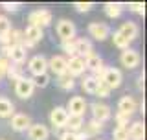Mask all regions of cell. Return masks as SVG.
I'll list each match as a JSON object with an SVG mask.
<instances>
[{"label":"cell","mask_w":147,"mask_h":140,"mask_svg":"<svg viewBox=\"0 0 147 140\" xmlns=\"http://www.w3.org/2000/svg\"><path fill=\"white\" fill-rule=\"evenodd\" d=\"M121 77H123L121 70L116 68V67H105L99 72V76H98L99 81L103 83L105 87H109L110 90H112V88H118L119 85H121Z\"/></svg>","instance_id":"1"},{"label":"cell","mask_w":147,"mask_h":140,"mask_svg":"<svg viewBox=\"0 0 147 140\" xmlns=\"http://www.w3.org/2000/svg\"><path fill=\"white\" fill-rule=\"evenodd\" d=\"M52 11L50 9H44V7H39V9H33V11L28 15V22L30 26H35V28H46L52 24Z\"/></svg>","instance_id":"2"},{"label":"cell","mask_w":147,"mask_h":140,"mask_svg":"<svg viewBox=\"0 0 147 140\" xmlns=\"http://www.w3.org/2000/svg\"><path fill=\"white\" fill-rule=\"evenodd\" d=\"M0 55L7 57L11 65H18V67H20V65L26 61V48L22 44L9 46V48L6 46V48H2V54H0Z\"/></svg>","instance_id":"3"},{"label":"cell","mask_w":147,"mask_h":140,"mask_svg":"<svg viewBox=\"0 0 147 140\" xmlns=\"http://www.w3.org/2000/svg\"><path fill=\"white\" fill-rule=\"evenodd\" d=\"M55 31H57L59 39L63 41H74L76 39V24L68 18H61L57 20V26H55Z\"/></svg>","instance_id":"4"},{"label":"cell","mask_w":147,"mask_h":140,"mask_svg":"<svg viewBox=\"0 0 147 140\" xmlns=\"http://www.w3.org/2000/svg\"><path fill=\"white\" fill-rule=\"evenodd\" d=\"M42 39V30L35 26H28L22 31V46L24 48H33V46Z\"/></svg>","instance_id":"5"},{"label":"cell","mask_w":147,"mask_h":140,"mask_svg":"<svg viewBox=\"0 0 147 140\" xmlns=\"http://www.w3.org/2000/svg\"><path fill=\"white\" fill-rule=\"evenodd\" d=\"M86 107H88V103L85 101L83 96H74L68 101V107H64V109H66L68 116H85Z\"/></svg>","instance_id":"6"},{"label":"cell","mask_w":147,"mask_h":140,"mask_svg":"<svg viewBox=\"0 0 147 140\" xmlns=\"http://www.w3.org/2000/svg\"><path fill=\"white\" fill-rule=\"evenodd\" d=\"M86 65H85V59L79 57V55H74V57H68L66 59V74L72 77L76 76H81L83 72H85Z\"/></svg>","instance_id":"7"},{"label":"cell","mask_w":147,"mask_h":140,"mask_svg":"<svg viewBox=\"0 0 147 140\" xmlns=\"http://www.w3.org/2000/svg\"><path fill=\"white\" fill-rule=\"evenodd\" d=\"M28 70H30L33 76L44 74L48 70V59L44 55H33V57L28 59Z\"/></svg>","instance_id":"8"},{"label":"cell","mask_w":147,"mask_h":140,"mask_svg":"<svg viewBox=\"0 0 147 140\" xmlns=\"http://www.w3.org/2000/svg\"><path fill=\"white\" fill-rule=\"evenodd\" d=\"M50 122L55 129H63L66 127V122H68V113L64 107H55L52 109V113H50Z\"/></svg>","instance_id":"9"},{"label":"cell","mask_w":147,"mask_h":140,"mask_svg":"<svg viewBox=\"0 0 147 140\" xmlns=\"http://www.w3.org/2000/svg\"><path fill=\"white\" fill-rule=\"evenodd\" d=\"M119 61L125 68H136L140 65V54L136 52L134 48H127L121 50V55H119Z\"/></svg>","instance_id":"10"},{"label":"cell","mask_w":147,"mask_h":140,"mask_svg":"<svg viewBox=\"0 0 147 140\" xmlns=\"http://www.w3.org/2000/svg\"><path fill=\"white\" fill-rule=\"evenodd\" d=\"M35 87L33 83H31L30 77H20L18 81H15V92L18 98H22V100H26V98H30L31 94H33Z\"/></svg>","instance_id":"11"},{"label":"cell","mask_w":147,"mask_h":140,"mask_svg":"<svg viewBox=\"0 0 147 140\" xmlns=\"http://www.w3.org/2000/svg\"><path fill=\"white\" fill-rule=\"evenodd\" d=\"M136 109H138V103H136V100L132 96H121L119 98V101H118V113H121V114H127V116H132L136 113Z\"/></svg>","instance_id":"12"},{"label":"cell","mask_w":147,"mask_h":140,"mask_svg":"<svg viewBox=\"0 0 147 140\" xmlns=\"http://www.w3.org/2000/svg\"><path fill=\"white\" fill-rule=\"evenodd\" d=\"M90 111H92V116H94V120H98V122H101V124L112 116V111H110V107L105 105V103H99V101H96V103H90Z\"/></svg>","instance_id":"13"},{"label":"cell","mask_w":147,"mask_h":140,"mask_svg":"<svg viewBox=\"0 0 147 140\" xmlns=\"http://www.w3.org/2000/svg\"><path fill=\"white\" fill-rule=\"evenodd\" d=\"M116 31H118V33L121 35V37H125L129 43H132V41H134L136 37H138V33H140V30H138V24H136V22H132V20L123 22V24L119 26Z\"/></svg>","instance_id":"14"},{"label":"cell","mask_w":147,"mask_h":140,"mask_svg":"<svg viewBox=\"0 0 147 140\" xmlns=\"http://www.w3.org/2000/svg\"><path fill=\"white\" fill-rule=\"evenodd\" d=\"M88 33L94 37L96 41H105L110 33V28L105 22H90L88 24Z\"/></svg>","instance_id":"15"},{"label":"cell","mask_w":147,"mask_h":140,"mask_svg":"<svg viewBox=\"0 0 147 140\" xmlns=\"http://www.w3.org/2000/svg\"><path fill=\"white\" fill-rule=\"evenodd\" d=\"M50 137V129L44 124H31L28 127V138L30 140H46Z\"/></svg>","instance_id":"16"},{"label":"cell","mask_w":147,"mask_h":140,"mask_svg":"<svg viewBox=\"0 0 147 140\" xmlns=\"http://www.w3.org/2000/svg\"><path fill=\"white\" fill-rule=\"evenodd\" d=\"M90 54H94V46H92V41L86 39V37H79L76 39V55L86 59Z\"/></svg>","instance_id":"17"},{"label":"cell","mask_w":147,"mask_h":140,"mask_svg":"<svg viewBox=\"0 0 147 140\" xmlns=\"http://www.w3.org/2000/svg\"><path fill=\"white\" fill-rule=\"evenodd\" d=\"M31 125V120L30 116L24 114V113H15L11 116V127L15 131H28V127Z\"/></svg>","instance_id":"18"},{"label":"cell","mask_w":147,"mask_h":140,"mask_svg":"<svg viewBox=\"0 0 147 140\" xmlns=\"http://www.w3.org/2000/svg\"><path fill=\"white\" fill-rule=\"evenodd\" d=\"M48 68L52 70L55 76L66 74V57H63V55H53L52 59H48Z\"/></svg>","instance_id":"19"},{"label":"cell","mask_w":147,"mask_h":140,"mask_svg":"<svg viewBox=\"0 0 147 140\" xmlns=\"http://www.w3.org/2000/svg\"><path fill=\"white\" fill-rule=\"evenodd\" d=\"M85 65H86V68H90L92 72H94V76H96V77H98V76H99V72L105 68L103 59H101L98 54H90L88 57L85 59Z\"/></svg>","instance_id":"20"},{"label":"cell","mask_w":147,"mask_h":140,"mask_svg":"<svg viewBox=\"0 0 147 140\" xmlns=\"http://www.w3.org/2000/svg\"><path fill=\"white\" fill-rule=\"evenodd\" d=\"M15 114V105L6 96H0V118H11Z\"/></svg>","instance_id":"21"},{"label":"cell","mask_w":147,"mask_h":140,"mask_svg":"<svg viewBox=\"0 0 147 140\" xmlns=\"http://www.w3.org/2000/svg\"><path fill=\"white\" fill-rule=\"evenodd\" d=\"M127 133H129V138H132V140H144V137H145V125H144V122L131 124V127H127Z\"/></svg>","instance_id":"22"},{"label":"cell","mask_w":147,"mask_h":140,"mask_svg":"<svg viewBox=\"0 0 147 140\" xmlns=\"http://www.w3.org/2000/svg\"><path fill=\"white\" fill-rule=\"evenodd\" d=\"M103 11L109 18H118V17H121V13H123V6L118 4V2H109V4H105Z\"/></svg>","instance_id":"23"},{"label":"cell","mask_w":147,"mask_h":140,"mask_svg":"<svg viewBox=\"0 0 147 140\" xmlns=\"http://www.w3.org/2000/svg\"><path fill=\"white\" fill-rule=\"evenodd\" d=\"M98 85H99V79L96 77V76H86V77L81 81L83 90H85V92H88V94H94V92H96V88H98Z\"/></svg>","instance_id":"24"},{"label":"cell","mask_w":147,"mask_h":140,"mask_svg":"<svg viewBox=\"0 0 147 140\" xmlns=\"http://www.w3.org/2000/svg\"><path fill=\"white\" fill-rule=\"evenodd\" d=\"M101 131H103V124L98 122V120H90V122L85 125V131L83 133L90 138V137H94V135H99Z\"/></svg>","instance_id":"25"},{"label":"cell","mask_w":147,"mask_h":140,"mask_svg":"<svg viewBox=\"0 0 147 140\" xmlns=\"http://www.w3.org/2000/svg\"><path fill=\"white\" fill-rule=\"evenodd\" d=\"M57 85L63 88V90H72L74 87H76V79L72 76H68V74H61V76H57Z\"/></svg>","instance_id":"26"},{"label":"cell","mask_w":147,"mask_h":140,"mask_svg":"<svg viewBox=\"0 0 147 140\" xmlns=\"http://www.w3.org/2000/svg\"><path fill=\"white\" fill-rule=\"evenodd\" d=\"M66 127H68V131H70V133L81 131V127H83V116H68Z\"/></svg>","instance_id":"27"},{"label":"cell","mask_w":147,"mask_h":140,"mask_svg":"<svg viewBox=\"0 0 147 140\" xmlns=\"http://www.w3.org/2000/svg\"><path fill=\"white\" fill-rule=\"evenodd\" d=\"M31 79V83H33V87H46L50 83V76H48V72H44V74H39V76H33V77H30Z\"/></svg>","instance_id":"28"},{"label":"cell","mask_w":147,"mask_h":140,"mask_svg":"<svg viewBox=\"0 0 147 140\" xmlns=\"http://www.w3.org/2000/svg\"><path fill=\"white\" fill-rule=\"evenodd\" d=\"M112 43H114V46H118V48H121V50H127L129 44H131L125 37H121L118 31H114V33H112Z\"/></svg>","instance_id":"29"},{"label":"cell","mask_w":147,"mask_h":140,"mask_svg":"<svg viewBox=\"0 0 147 140\" xmlns=\"http://www.w3.org/2000/svg\"><path fill=\"white\" fill-rule=\"evenodd\" d=\"M61 48H63V52L66 54L68 57H74V55H76V39L74 41H63Z\"/></svg>","instance_id":"30"},{"label":"cell","mask_w":147,"mask_h":140,"mask_svg":"<svg viewBox=\"0 0 147 140\" xmlns=\"http://www.w3.org/2000/svg\"><path fill=\"white\" fill-rule=\"evenodd\" d=\"M6 76H7L9 79H13V81H18L20 77H24V76H22V68L18 67V65H11Z\"/></svg>","instance_id":"31"},{"label":"cell","mask_w":147,"mask_h":140,"mask_svg":"<svg viewBox=\"0 0 147 140\" xmlns=\"http://www.w3.org/2000/svg\"><path fill=\"white\" fill-rule=\"evenodd\" d=\"M86 137L83 131H77V133H70V131H64L61 135V140H86Z\"/></svg>","instance_id":"32"},{"label":"cell","mask_w":147,"mask_h":140,"mask_svg":"<svg viewBox=\"0 0 147 140\" xmlns=\"http://www.w3.org/2000/svg\"><path fill=\"white\" fill-rule=\"evenodd\" d=\"M114 140H129V133H127V127H116L112 133Z\"/></svg>","instance_id":"33"},{"label":"cell","mask_w":147,"mask_h":140,"mask_svg":"<svg viewBox=\"0 0 147 140\" xmlns=\"http://www.w3.org/2000/svg\"><path fill=\"white\" fill-rule=\"evenodd\" d=\"M116 127H127V124H129V120H131V116H127V114H121V113H116Z\"/></svg>","instance_id":"34"},{"label":"cell","mask_w":147,"mask_h":140,"mask_svg":"<svg viewBox=\"0 0 147 140\" xmlns=\"http://www.w3.org/2000/svg\"><path fill=\"white\" fill-rule=\"evenodd\" d=\"M9 30H11V22H9V18H7V17H2V15H0V35L7 33Z\"/></svg>","instance_id":"35"},{"label":"cell","mask_w":147,"mask_h":140,"mask_svg":"<svg viewBox=\"0 0 147 140\" xmlns=\"http://www.w3.org/2000/svg\"><path fill=\"white\" fill-rule=\"evenodd\" d=\"M9 67H11L9 59H7V57H4V55H0V77H2V76H6V74H7Z\"/></svg>","instance_id":"36"},{"label":"cell","mask_w":147,"mask_h":140,"mask_svg":"<svg viewBox=\"0 0 147 140\" xmlns=\"http://www.w3.org/2000/svg\"><path fill=\"white\" fill-rule=\"evenodd\" d=\"M94 94H96V96H99V98H109V96H110V88H109V87H105L103 83L99 81V85H98V88H96Z\"/></svg>","instance_id":"37"},{"label":"cell","mask_w":147,"mask_h":140,"mask_svg":"<svg viewBox=\"0 0 147 140\" xmlns=\"http://www.w3.org/2000/svg\"><path fill=\"white\" fill-rule=\"evenodd\" d=\"M74 9L79 13H88L92 9V4L90 2H77V4H74Z\"/></svg>","instance_id":"38"},{"label":"cell","mask_w":147,"mask_h":140,"mask_svg":"<svg viewBox=\"0 0 147 140\" xmlns=\"http://www.w3.org/2000/svg\"><path fill=\"white\" fill-rule=\"evenodd\" d=\"M129 9L134 11V13H140V15H144V13H145V6H144V4H131Z\"/></svg>","instance_id":"39"},{"label":"cell","mask_w":147,"mask_h":140,"mask_svg":"<svg viewBox=\"0 0 147 140\" xmlns=\"http://www.w3.org/2000/svg\"><path fill=\"white\" fill-rule=\"evenodd\" d=\"M18 4H9V2H6L4 4V9H6V11H9V13H15V11H18Z\"/></svg>","instance_id":"40"},{"label":"cell","mask_w":147,"mask_h":140,"mask_svg":"<svg viewBox=\"0 0 147 140\" xmlns=\"http://www.w3.org/2000/svg\"><path fill=\"white\" fill-rule=\"evenodd\" d=\"M144 87H145V77H144V72L138 76V88L140 90H144Z\"/></svg>","instance_id":"41"}]
</instances>
